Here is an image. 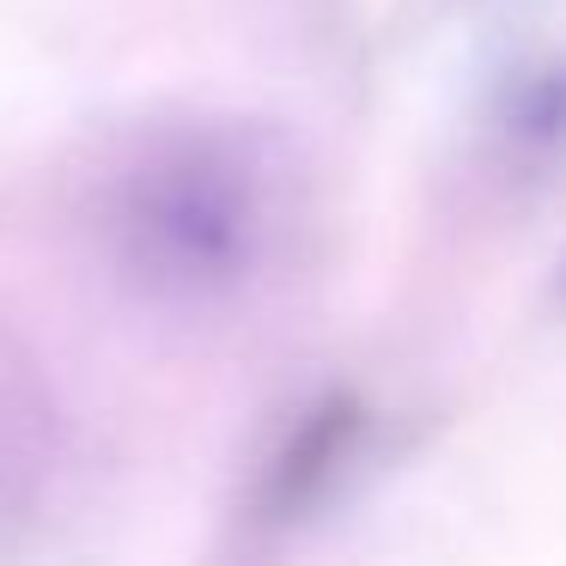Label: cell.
Returning <instances> with one entry per match:
<instances>
[{
    "mask_svg": "<svg viewBox=\"0 0 566 566\" xmlns=\"http://www.w3.org/2000/svg\"><path fill=\"white\" fill-rule=\"evenodd\" d=\"M298 177L256 123H177L140 140L98 196V244L159 311H226L293 244Z\"/></svg>",
    "mask_w": 566,
    "mask_h": 566,
    "instance_id": "1",
    "label": "cell"
},
{
    "mask_svg": "<svg viewBox=\"0 0 566 566\" xmlns=\"http://www.w3.org/2000/svg\"><path fill=\"white\" fill-rule=\"evenodd\" d=\"M359 444H366V402L347 390H329L317 402H305L286 432L274 439V451L262 457L256 469V493H250V512L256 524L281 530V524H298L311 517L335 488L342 475L354 469Z\"/></svg>",
    "mask_w": 566,
    "mask_h": 566,
    "instance_id": "2",
    "label": "cell"
}]
</instances>
